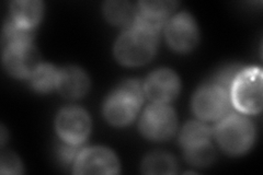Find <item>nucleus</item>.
<instances>
[{
    "label": "nucleus",
    "mask_w": 263,
    "mask_h": 175,
    "mask_svg": "<svg viewBox=\"0 0 263 175\" xmlns=\"http://www.w3.org/2000/svg\"><path fill=\"white\" fill-rule=\"evenodd\" d=\"M176 6L175 2H141L136 10L134 26L157 33Z\"/></svg>",
    "instance_id": "nucleus-12"
},
{
    "label": "nucleus",
    "mask_w": 263,
    "mask_h": 175,
    "mask_svg": "<svg viewBox=\"0 0 263 175\" xmlns=\"http://www.w3.org/2000/svg\"><path fill=\"white\" fill-rule=\"evenodd\" d=\"M0 172L3 174H19L22 172V166L19 159L12 152L4 151L0 159Z\"/></svg>",
    "instance_id": "nucleus-22"
},
{
    "label": "nucleus",
    "mask_w": 263,
    "mask_h": 175,
    "mask_svg": "<svg viewBox=\"0 0 263 175\" xmlns=\"http://www.w3.org/2000/svg\"><path fill=\"white\" fill-rule=\"evenodd\" d=\"M185 157L187 161L191 162L192 164L204 166L210 164L213 161L214 157H215V152H214V149L210 143L199 149L185 151Z\"/></svg>",
    "instance_id": "nucleus-20"
},
{
    "label": "nucleus",
    "mask_w": 263,
    "mask_h": 175,
    "mask_svg": "<svg viewBox=\"0 0 263 175\" xmlns=\"http://www.w3.org/2000/svg\"><path fill=\"white\" fill-rule=\"evenodd\" d=\"M180 82L177 74L169 69H160L148 77L145 85L147 96L157 103H166L179 92Z\"/></svg>",
    "instance_id": "nucleus-11"
},
{
    "label": "nucleus",
    "mask_w": 263,
    "mask_h": 175,
    "mask_svg": "<svg viewBox=\"0 0 263 175\" xmlns=\"http://www.w3.org/2000/svg\"><path fill=\"white\" fill-rule=\"evenodd\" d=\"M11 20L19 27L32 30L42 14V3L36 0H22L11 3Z\"/></svg>",
    "instance_id": "nucleus-14"
},
{
    "label": "nucleus",
    "mask_w": 263,
    "mask_h": 175,
    "mask_svg": "<svg viewBox=\"0 0 263 175\" xmlns=\"http://www.w3.org/2000/svg\"><path fill=\"white\" fill-rule=\"evenodd\" d=\"M120 171V164L109 149L95 147L81 151L75 163L77 174H117Z\"/></svg>",
    "instance_id": "nucleus-8"
},
{
    "label": "nucleus",
    "mask_w": 263,
    "mask_h": 175,
    "mask_svg": "<svg viewBox=\"0 0 263 175\" xmlns=\"http://www.w3.org/2000/svg\"><path fill=\"white\" fill-rule=\"evenodd\" d=\"M40 54L30 43H20L4 48L6 69L15 77L31 76L40 67Z\"/></svg>",
    "instance_id": "nucleus-7"
},
{
    "label": "nucleus",
    "mask_w": 263,
    "mask_h": 175,
    "mask_svg": "<svg viewBox=\"0 0 263 175\" xmlns=\"http://www.w3.org/2000/svg\"><path fill=\"white\" fill-rule=\"evenodd\" d=\"M177 119L171 107L160 103L146 108L141 120L143 134L149 139L162 140L169 138L176 129Z\"/></svg>",
    "instance_id": "nucleus-6"
},
{
    "label": "nucleus",
    "mask_w": 263,
    "mask_h": 175,
    "mask_svg": "<svg viewBox=\"0 0 263 175\" xmlns=\"http://www.w3.org/2000/svg\"><path fill=\"white\" fill-rule=\"evenodd\" d=\"M166 36L171 47L176 51L186 52L196 45L199 41V31L192 16L182 12L169 21Z\"/></svg>",
    "instance_id": "nucleus-10"
},
{
    "label": "nucleus",
    "mask_w": 263,
    "mask_h": 175,
    "mask_svg": "<svg viewBox=\"0 0 263 175\" xmlns=\"http://www.w3.org/2000/svg\"><path fill=\"white\" fill-rule=\"evenodd\" d=\"M142 103L143 90L139 82L126 81L106 100L104 113L111 124L122 126L135 118Z\"/></svg>",
    "instance_id": "nucleus-2"
},
{
    "label": "nucleus",
    "mask_w": 263,
    "mask_h": 175,
    "mask_svg": "<svg viewBox=\"0 0 263 175\" xmlns=\"http://www.w3.org/2000/svg\"><path fill=\"white\" fill-rule=\"evenodd\" d=\"M157 33L134 26L120 36L114 53L118 61L124 65H143L152 60L157 45Z\"/></svg>",
    "instance_id": "nucleus-1"
},
{
    "label": "nucleus",
    "mask_w": 263,
    "mask_h": 175,
    "mask_svg": "<svg viewBox=\"0 0 263 175\" xmlns=\"http://www.w3.org/2000/svg\"><path fill=\"white\" fill-rule=\"evenodd\" d=\"M241 70L242 69L240 67H238V66L228 67L227 69H224L223 71H220L217 74L215 80H214V83L221 87L223 89H225L230 95V89H232V86H233L235 79L237 78L238 74L240 73Z\"/></svg>",
    "instance_id": "nucleus-21"
},
{
    "label": "nucleus",
    "mask_w": 263,
    "mask_h": 175,
    "mask_svg": "<svg viewBox=\"0 0 263 175\" xmlns=\"http://www.w3.org/2000/svg\"><path fill=\"white\" fill-rule=\"evenodd\" d=\"M229 106V93L215 83L201 88L193 99L195 114L202 120L206 121L220 119L227 113Z\"/></svg>",
    "instance_id": "nucleus-5"
},
{
    "label": "nucleus",
    "mask_w": 263,
    "mask_h": 175,
    "mask_svg": "<svg viewBox=\"0 0 263 175\" xmlns=\"http://www.w3.org/2000/svg\"><path fill=\"white\" fill-rule=\"evenodd\" d=\"M104 14L109 21L119 26H126L136 19V10L127 2H106Z\"/></svg>",
    "instance_id": "nucleus-16"
},
{
    "label": "nucleus",
    "mask_w": 263,
    "mask_h": 175,
    "mask_svg": "<svg viewBox=\"0 0 263 175\" xmlns=\"http://www.w3.org/2000/svg\"><path fill=\"white\" fill-rule=\"evenodd\" d=\"M59 74L60 72H57L52 65H41L35 72L32 74V86L39 91L46 92V91H49L57 86Z\"/></svg>",
    "instance_id": "nucleus-18"
},
{
    "label": "nucleus",
    "mask_w": 263,
    "mask_h": 175,
    "mask_svg": "<svg viewBox=\"0 0 263 175\" xmlns=\"http://www.w3.org/2000/svg\"><path fill=\"white\" fill-rule=\"evenodd\" d=\"M216 138L221 148L229 153H241L253 143L252 123L241 115H229L216 127Z\"/></svg>",
    "instance_id": "nucleus-4"
},
{
    "label": "nucleus",
    "mask_w": 263,
    "mask_h": 175,
    "mask_svg": "<svg viewBox=\"0 0 263 175\" xmlns=\"http://www.w3.org/2000/svg\"><path fill=\"white\" fill-rule=\"evenodd\" d=\"M211 132L205 125L192 122L186 124L182 134H181V143L184 148V151L199 149L205 145L210 144Z\"/></svg>",
    "instance_id": "nucleus-15"
},
{
    "label": "nucleus",
    "mask_w": 263,
    "mask_h": 175,
    "mask_svg": "<svg viewBox=\"0 0 263 175\" xmlns=\"http://www.w3.org/2000/svg\"><path fill=\"white\" fill-rule=\"evenodd\" d=\"M230 100L242 113H259L262 108V70L242 69L230 89Z\"/></svg>",
    "instance_id": "nucleus-3"
},
{
    "label": "nucleus",
    "mask_w": 263,
    "mask_h": 175,
    "mask_svg": "<svg viewBox=\"0 0 263 175\" xmlns=\"http://www.w3.org/2000/svg\"><path fill=\"white\" fill-rule=\"evenodd\" d=\"M57 88L65 98L77 99L87 92L89 79L79 68L67 67L60 72Z\"/></svg>",
    "instance_id": "nucleus-13"
},
{
    "label": "nucleus",
    "mask_w": 263,
    "mask_h": 175,
    "mask_svg": "<svg viewBox=\"0 0 263 175\" xmlns=\"http://www.w3.org/2000/svg\"><path fill=\"white\" fill-rule=\"evenodd\" d=\"M32 40V30L24 29L15 24L12 20H9L5 26L3 33L4 48L13 44L30 43Z\"/></svg>",
    "instance_id": "nucleus-19"
},
{
    "label": "nucleus",
    "mask_w": 263,
    "mask_h": 175,
    "mask_svg": "<svg viewBox=\"0 0 263 175\" xmlns=\"http://www.w3.org/2000/svg\"><path fill=\"white\" fill-rule=\"evenodd\" d=\"M60 136L70 145H78L86 139L90 130L88 114L79 107H67L63 110L56 121Z\"/></svg>",
    "instance_id": "nucleus-9"
},
{
    "label": "nucleus",
    "mask_w": 263,
    "mask_h": 175,
    "mask_svg": "<svg viewBox=\"0 0 263 175\" xmlns=\"http://www.w3.org/2000/svg\"><path fill=\"white\" fill-rule=\"evenodd\" d=\"M143 171L147 174H174L177 171V163L167 153L155 152L143 162Z\"/></svg>",
    "instance_id": "nucleus-17"
}]
</instances>
